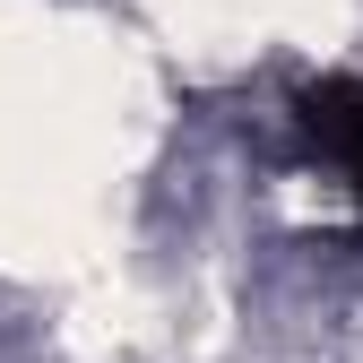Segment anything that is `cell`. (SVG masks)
<instances>
[{
	"mask_svg": "<svg viewBox=\"0 0 363 363\" xmlns=\"http://www.w3.org/2000/svg\"><path fill=\"white\" fill-rule=\"evenodd\" d=\"M303 121H311V139L337 156V173L363 191V86H346V78L311 86V96H303Z\"/></svg>",
	"mask_w": 363,
	"mask_h": 363,
	"instance_id": "cell-1",
	"label": "cell"
}]
</instances>
